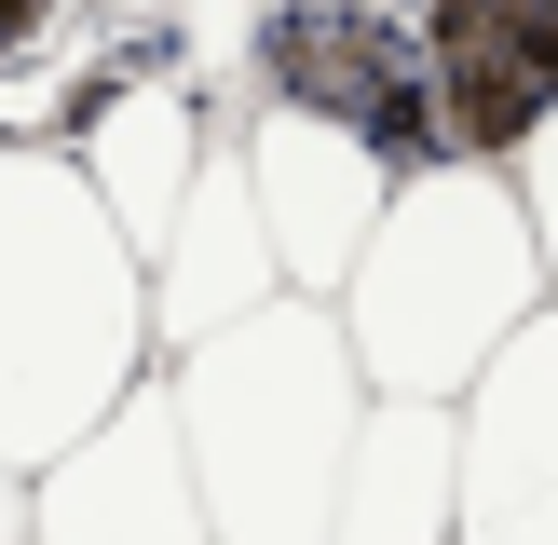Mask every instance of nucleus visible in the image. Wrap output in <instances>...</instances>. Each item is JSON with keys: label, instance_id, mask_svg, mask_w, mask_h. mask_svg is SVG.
Wrapping results in <instances>:
<instances>
[{"label": "nucleus", "instance_id": "f257e3e1", "mask_svg": "<svg viewBox=\"0 0 558 545\" xmlns=\"http://www.w3.org/2000/svg\"><path fill=\"white\" fill-rule=\"evenodd\" d=\"M150 382V272L69 150L0 136V463L41 477Z\"/></svg>", "mask_w": 558, "mask_h": 545}, {"label": "nucleus", "instance_id": "f03ea898", "mask_svg": "<svg viewBox=\"0 0 558 545\" xmlns=\"http://www.w3.org/2000/svg\"><path fill=\"white\" fill-rule=\"evenodd\" d=\"M327 314H341V354H354L368 396L463 409V382L545 314V259H532V218H518L505 164H423V178H396V205L354 245Z\"/></svg>", "mask_w": 558, "mask_h": 545}, {"label": "nucleus", "instance_id": "ddd939ff", "mask_svg": "<svg viewBox=\"0 0 558 545\" xmlns=\"http://www.w3.org/2000/svg\"><path fill=\"white\" fill-rule=\"evenodd\" d=\"M0 545H27V477L0 463Z\"/></svg>", "mask_w": 558, "mask_h": 545}, {"label": "nucleus", "instance_id": "20e7f679", "mask_svg": "<svg viewBox=\"0 0 558 545\" xmlns=\"http://www.w3.org/2000/svg\"><path fill=\"white\" fill-rule=\"evenodd\" d=\"M245 82H259V109H300V123L381 150L396 178H423V164H436V96H423V41H409V14H354V0H259Z\"/></svg>", "mask_w": 558, "mask_h": 545}, {"label": "nucleus", "instance_id": "7ed1b4c3", "mask_svg": "<svg viewBox=\"0 0 558 545\" xmlns=\"http://www.w3.org/2000/svg\"><path fill=\"white\" fill-rule=\"evenodd\" d=\"M163 409H178V450H191L205 545H327L341 450H354V409H368L327 300H272V314L218 327L205 354L163 368Z\"/></svg>", "mask_w": 558, "mask_h": 545}, {"label": "nucleus", "instance_id": "f8f14e48", "mask_svg": "<svg viewBox=\"0 0 558 545\" xmlns=\"http://www.w3.org/2000/svg\"><path fill=\"white\" fill-rule=\"evenodd\" d=\"M505 191H518V218H532V259H545V300H558V109H545L532 136H518Z\"/></svg>", "mask_w": 558, "mask_h": 545}, {"label": "nucleus", "instance_id": "39448f33", "mask_svg": "<svg viewBox=\"0 0 558 545\" xmlns=\"http://www.w3.org/2000/svg\"><path fill=\"white\" fill-rule=\"evenodd\" d=\"M232 164H245V205H259V245H272V272H287V300H341L354 245L396 205V164L354 150V136H327V123H300V109H245Z\"/></svg>", "mask_w": 558, "mask_h": 545}, {"label": "nucleus", "instance_id": "9b49d317", "mask_svg": "<svg viewBox=\"0 0 558 545\" xmlns=\"http://www.w3.org/2000/svg\"><path fill=\"white\" fill-rule=\"evenodd\" d=\"M463 505V423L423 396H368L341 450V505H327V545H450Z\"/></svg>", "mask_w": 558, "mask_h": 545}, {"label": "nucleus", "instance_id": "1a4fd4ad", "mask_svg": "<svg viewBox=\"0 0 558 545\" xmlns=\"http://www.w3.org/2000/svg\"><path fill=\"white\" fill-rule=\"evenodd\" d=\"M218 136H232V123H218L178 69H136V82H109V96L82 109L69 164H82V191H96V218L136 245V272H150V245L178 232V205H191V178H205Z\"/></svg>", "mask_w": 558, "mask_h": 545}, {"label": "nucleus", "instance_id": "0eeeda50", "mask_svg": "<svg viewBox=\"0 0 558 545\" xmlns=\"http://www.w3.org/2000/svg\"><path fill=\"white\" fill-rule=\"evenodd\" d=\"M463 505L450 545H558V300L463 382Z\"/></svg>", "mask_w": 558, "mask_h": 545}, {"label": "nucleus", "instance_id": "9d476101", "mask_svg": "<svg viewBox=\"0 0 558 545\" xmlns=\"http://www.w3.org/2000/svg\"><path fill=\"white\" fill-rule=\"evenodd\" d=\"M272 300H287V272H272L259 205H245V164H232V136H218V150H205V178H191V205H178V232L150 245V368L205 354L218 327L272 314Z\"/></svg>", "mask_w": 558, "mask_h": 545}, {"label": "nucleus", "instance_id": "4468645a", "mask_svg": "<svg viewBox=\"0 0 558 545\" xmlns=\"http://www.w3.org/2000/svg\"><path fill=\"white\" fill-rule=\"evenodd\" d=\"M354 14H423V0H354Z\"/></svg>", "mask_w": 558, "mask_h": 545}, {"label": "nucleus", "instance_id": "6e6552de", "mask_svg": "<svg viewBox=\"0 0 558 545\" xmlns=\"http://www.w3.org/2000/svg\"><path fill=\"white\" fill-rule=\"evenodd\" d=\"M423 96L436 164H518V136L558 109V0H423Z\"/></svg>", "mask_w": 558, "mask_h": 545}, {"label": "nucleus", "instance_id": "423d86ee", "mask_svg": "<svg viewBox=\"0 0 558 545\" xmlns=\"http://www.w3.org/2000/svg\"><path fill=\"white\" fill-rule=\"evenodd\" d=\"M27 545H205V505H191V450L178 409H163V368L109 409L96 436L27 477Z\"/></svg>", "mask_w": 558, "mask_h": 545}]
</instances>
